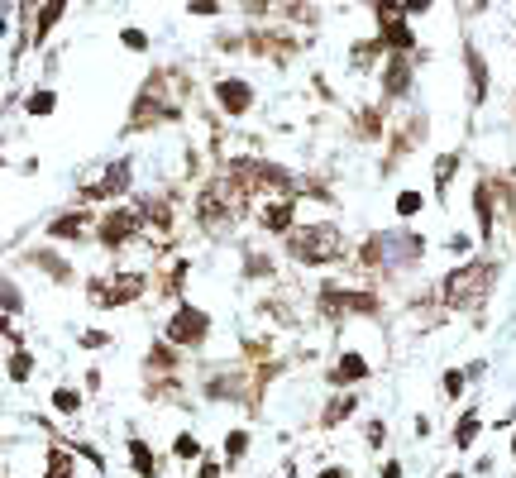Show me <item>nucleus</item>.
Listing matches in <instances>:
<instances>
[{
    "instance_id": "52",
    "label": "nucleus",
    "mask_w": 516,
    "mask_h": 478,
    "mask_svg": "<svg viewBox=\"0 0 516 478\" xmlns=\"http://www.w3.org/2000/svg\"><path fill=\"white\" fill-rule=\"evenodd\" d=\"M5 478H10V474H5Z\"/></svg>"
},
{
    "instance_id": "44",
    "label": "nucleus",
    "mask_w": 516,
    "mask_h": 478,
    "mask_svg": "<svg viewBox=\"0 0 516 478\" xmlns=\"http://www.w3.org/2000/svg\"><path fill=\"white\" fill-rule=\"evenodd\" d=\"M220 10V0H192V15H215Z\"/></svg>"
},
{
    "instance_id": "9",
    "label": "nucleus",
    "mask_w": 516,
    "mask_h": 478,
    "mask_svg": "<svg viewBox=\"0 0 516 478\" xmlns=\"http://www.w3.org/2000/svg\"><path fill=\"white\" fill-rule=\"evenodd\" d=\"M211 330H215V316L206 306L177 302L168 311V321H163V340L177 349H206L211 345Z\"/></svg>"
},
{
    "instance_id": "13",
    "label": "nucleus",
    "mask_w": 516,
    "mask_h": 478,
    "mask_svg": "<svg viewBox=\"0 0 516 478\" xmlns=\"http://www.w3.org/2000/svg\"><path fill=\"white\" fill-rule=\"evenodd\" d=\"M96 225H101V216H91V206H72V211H58V216L43 225V235H48V244H96Z\"/></svg>"
},
{
    "instance_id": "43",
    "label": "nucleus",
    "mask_w": 516,
    "mask_h": 478,
    "mask_svg": "<svg viewBox=\"0 0 516 478\" xmlns=\"http://www.w3.org/2000/svg\"><path fill=\"white\" fill-rule=\"evenodd\" d=\"M77 340H82V349H110V335H106V330H82Z\"/></svg>"
},
{
    "instance_id": "41",
    "label": "nucleus",
    "mask_w": 516,
    "mask_h": 478,
    "mask_svg": "<svg viewBox=\"0 0 516 478\" xmlns=\"http://www.w3.org/2000/svg\"><path fill=\"white\" fill-rule=\"evenodd\" d=\"M225 469H230V464H225V459L206 455V459H201V469H196V478H225Z\"/></svg>"
},
{
    "instance_id": "48",
    "label": "nucleus",
    "mask_w": 516,
    "mask_h": 478,
    "mask_svg": "<svg viewBox=\"0 0 516 478\" xmlns=\"http://www.w3.org/2000/svg\"><path fill=\"white\" fill-rule=\"evenodd\" d=\"M459 10H464V15H478V10H488V0H459Z\"/></svg>"
},
{
    "instance_id": "34",
    "label": "nucleus",
    "mask_w": 516,
    "mask_h": 478,
    "mask_svg": "<svg viewBox=\"0 0 516 478\" xmlns=\"http://www.w3.org/2000/svg\"><path fill=\"white\" fill-rule=\"evenodd\" d=\"M20 316H24V292L15 278H5V326H15Z\"/></svg>"
},
{
    "instance_id": "22",
    "label": "nucleus",
    "mask_w": 516,
    "mask_h": 478,
    "mask_svg": "<svg viewBox=\"0 0 516 478\" xmlns=\"http://www.w3.org/2000/svg\"><path fill=\"white\" fill-rule=\"evenodd\" d=\"M383 91L392 96V101H402V96H411V53H392L383 67Z\"/></svg>"
},
{
    "instance_id": "51",
    "label": "nucleus",
    "mask_w": 516,
    "mask_h": 478,
    "mask_svg": "<svg viewBox=\"0 0 516 478\" xmlns=\"http://www.w3.org/2000/svg\"><path fill=\"white\" fill-rule=\"evenodd\" d=\"M512 459H516V431H512Z\"/></svg>"
},
{
    "instance_id": "28",
    "label": "nucleus",
    "mask_w": 516,
    "mask_h": 478,
    "mask_svg": "<svg viewBox=\"0 0 516 478\" xmlns=\"http://www.w3.org/2000/svg\"><path fill=\"white\" fill-rule=\"evenodd\" d=\"M392 211H397V220H416L421 211H426V196L416 192V187H402L397 201H392Z\"/></svg>"
},
{
    "instance_id": "15",
    "label": "nucleus",
    "mask_w": 516,
    "mask_h": 478,
    "mask_svg": "<svg viewBox=\"0 0 516 478\" xmlns=\"http://www.w3.org/2000/svg\"><path fill=\"white\" fill-rule=\"evenodd\" d=\"M325 378H330V388H335V392H349V388H359V383H368V378H373V364H368L364 349H340Z\"/></svg>"
},
{
    "instance_id": "11",
    "label": "nucleus",
    "mask_w": 516,
    "mask_h": 478,
    "mask_svg": "<svg viewBox=\"0 0 516 478\" xmlns=\"http://www.w3.org/2000/svg\"><path fill=\"white\" fill-rule=\"evenodd\" d=\"M129 187H134V158H115L110 168H101L91 182L77 187V206H91V201H120V196H129Z\"/></svg>"
},
{
    "instance_id": "6",
    "label": "nucleus",
    "mask_w": 516,
    "mask_h": 478,
    "mask_svg": "<svg viewBox=\"0 0 516 478\" xmlns=\"http://www.w3.org/2000/svg\"><path fill=\"white\" fill-rule=\"evenodd\" d=\"M278 373V369H268ZM268 373L258 369H244V364H211L206 378H201V397L206 402H235V407H258V397H263V383H268Z\"/></svg>"
},
{
    "instance_id": "45",
    "label": "nucleus",
    "mask_w": 516,
    "mask_h": 478,
    "mask_svg": "<svg viewBox=\"0 0 516 478\" xmlns=\"http://www.w3.org/2000/svg\"><path fill=\"white\" fill-rule=\"evenodd\" d=\"M316 478H354V474H349L344 464H325V469H321V474H316Z\"/></svg>"
},
{
    "instance_id": "38",
    "label": "nucleus",
    "mask_w": 516,
    "mask_h": 478,
    "mask_svg": "<svg viewBox=\"0 0 516 478\" xmlns=\"http://www.w3.org/2000/svg\"><path fill=\"white\" fill-rule=\"evenodd\" d=\"M359 139H383V110H359Z\"/></svg>"
},
{
    "instance_id": "4",
    "label": "nucleus",
    "mask_w": 516,
    "mask_h": 478,
    "mask_svg": "<svg viewBox=\"0 0 516 478\" xmlns=\"http://www.w3.org/2000/svg\"><path fill=\"white\" fill-rule=\"evenodd\" d=\"M282 254L297 268H335V263L349 259V239L335 220H306L282 239Z\"/></svg>"
},
{
    "instance_id": "19",
    "label": "nucleus",
    "mask_w": 516,
    "mask_h": 478,
    "mask_svg": "<svg viewBox=\"0 0 516 478\" xmlns=\"http://www.w3.org/2000/svg\"><path fill=\"white\" fill-rule=\"evenodd\" d=\"M239 278H244V283H273V278H278V259H273L268 249L244 244V249H239Z\"/></svg>"
},
{
    "instance_id": "24",
    "label": "nucleus",
    "mask_w": 516,
    "mask_h": 478,
    "mask_svg": "<svg viewBox=\"0 0 516 478\" xmlns=\"http://www.w3.org/2000/svg\"><path fill=\"white\" fill-rule=\"evenodd\" d=\"M125 455H129V469H134V478H158V474H163V464H158V455H153L149 440L129 435V440H125Z\"/></svg>"
},
{
    "instance_id": "30",
    "label": "nucleus",
    "mask_w": 516,
    "mask_h": 478,
    "mask_svg": "<svg viewBox=\"0 0 516 478\" xmlns=\"http://www.w3.org/2000/svg\"><path fill=\"white\" fill-rule=\"evenodd\" d=\"M48 407H53L58 416H77L82 412V392L77 388H53L48 392Z\"/></svg>"
},
{
    "instance_id": "42",
    "label": "nucleus",
    "mask_w": 516,
    "mask_h": 478,
    "mask_svg": "<svg viewBox=\"0 0 516 478\" xmlns=\"http://www.w3.org/2000/svg\"><path fill=\"white\" fill-rule=\"evenodd\" d=\"M120 44H125L129 53H144V48H149V34H144V29H125V34H120Z\"/></svg>"
},
{
    "instance_id": "32",
    "label": "nucleus",
    "mask_w": 516,
    "mask_h": 478,
    "mask_svg": "<svg viewBox=\"0 0 516 478\" xmlns=\"http://www.w3.org/2000/svg\"><path fill=\"white\" fill-rule=\"evenodd\" d=\"M464 383H469V369H445L440 373V397H445V402H459V397H464Z\"/></svg>"
},
{
    "instance_id": "25",
    "label": "nucleus",
    "mask_w": 516,
    "mask_h": 478,
    "mask_svg": "<svg viewBox=\"0 0 516 478\" xmlns=\"http://www.w3.org/2000/svg\"><path fill=\"white\" fill-rule=\"evenodd\" d=\"M478 435H483V412L469 407V412L454 421V450H473V445H478Z\"/></svg>"
},
{
    "instance_id": "49",
    "label": "nucleus",
    "mask_w": 516,
    "mask_h": 478,
    "mask_svg": "<svg viewBox=\"0 0 516 478\" xmlns=\"http://www.w3.org/2000/svg\"><path fill=\"white\" fill-rule=\"evenodd\" d=\"M383 478H402V464H397V459H387V464H383Z\"/></svg>"
},
{
    "instance_id": "27",
    "label": "nucleus",
    "mask_w": 516,
    "mask_h": 478,
    "mask_svg": "<svg viewBox=\"0 0 516 478\" xmlns=\"http://www.w3.org/2000/svg\"><path fill=\"white\" fill-rule=\"evenodd\" d=\"M72 469H77L72 450H63V445H48V469H43V478H77Z\"/></svg>"
},
{
    "instance_id": "39",
    "label": "nucleus",
    "mask_w": 516,
    "mask_h": 478,
    "mask_svg": "<svg viewBox=\"0 0 516 478\" xmlns=\"http://www.w3.org/2000/svg\"><path fill=\"white\" fill-rule=\"evenodd\" d=\"M364 445H368V450H383V445H387V421H383V416H373V421L364 426Z\"/></svg>"
},
{
    "instance_id": "2",
    "label": "nucleus",
    "mask_w": 516,
    "mask_h": 478,
    "mask_svg": "<svg viewBox=\"0 0 516 478\" xmlns=\"http://www.w3.org/2000/svg\"><path fill=\"white\" fill-rule=\"evenodd\" d=\"M249 201H254V196L244 192L235 177L215 173L211 182L196 192V201H192L201 235H206V239H235V230L244 225V216H249Z\"/></svg>"
},
{
    "instance_id": "17",
    "label": "nucleus",
    "mask_w": 516,
    "mask_h": 478,
    "mask_svg": "<svg viewBox=\"0 0 516 478\" xmlns=\"http://www.w3.org/2000/svg\"><path fill=\"white\" fill-rule=\"evenodd\" d=\"M297 206L301 201H263V206H258V230H263V235H273V239H287L301 225Z\"/></svg>"
},
{
    "instance_id": "37",
    "label": "nucleus",
    "mask_w": 516,
    "mask_h": 478,
    "mask_svg": "<svg viewBox=\"0 0 516 478\" xmlns=\"http://www.w3.org/2000/svg\"><path fill=\"white\" fill-rule=\"evenodd\" d=\"M349 58H354V67H368V63H378V58H383V39H359V44H354V53H349Z\"/></svg>"
},
{
    "instance_id": "20",
    "label": "nucleus",
    "mask_w": 516,
    "mask_h": 478,
    "mask_svg": "<svg viewBox=\"0 0 516 478\" xmlns=\"http://www.w3.org/2000/svg\"><path fill=\"white\" fill-rule=\"evenodd\" d=\"M144 373H149V378H177V373H182V349L158 340V345L144 354Z\"/></svg>"
},
{
    "instance_id": "21",
    "label": "nucleus",
    "mask_w": 516,
    "mask_h": 478,
    "mask_svg": "<svg viewBox=\"0 0 516 478\" xmlns=\"http://www.w3.org/2000/svg\"><path fill=\"white\" fill-rule=\"evenodd\" d=\"M354 407H359V397L354 392H330L325 397L321 416H316V431H335V426H344L349 416H354Z\"/></svg>"
},
{
    "instance_id": "40",
    "label": "nucleus",
    "mask_w": 516,
    "mask_h": 478,
    "mask_svg": "<svg viewBox=\"0 0 516 478\" xmlns=\"http://www.w3.org/2000/svg\"><path fill=\"white\" fill-rule=\"evenodd\" d=\"M473 244H478L473 235H450V239H445V254H454V259H469Z\"/></svg>"
},
{
    "instance_id": "7",
    "label": "nucleus",
    "mask_w": 516,
    "mask_h": 478,
    "mask_svg": "<svg viewBox=\"0 0 516 478\" xmlns=\"http://www.w3.org/2000/svg\"><path fill=\"white\" fill-rule=\"evenodd\" d=\"M316 316L325 321H373L383 316V297L373 287H344V283H321L316 287Z\"/></svg>"
},
{
    "instance_id": "18",
    "label": "nucleus",
    "mask_w": 516,
    "mask_h": 478,
    "mask_svg": "<svg viewBox=\"0 0 516 478\" xmlns=\"http://www.w3.org/2000/svg\"><path fill=\"white\" fill-rule=\"evenodd\" d=\"M254 101H258V91L249 87V82H244V77H220V82H215V106L225 110V115H249V110H254Z\"/></svg>"
},
{
    "instance_id": "31",
    "label": "nucleus",
    "mask_w": 516,
    "mask_h": 478,
    "mask_svg": "<svg viewBox=\"0 0 516 478\" xmlns=\"http://www.w3.org/2000/svg\"><path fill=\"white\" fill-rule=\"evenodd\" d=\"M244 455H249V431H244V426H235V431L225 435V450H220V459H225V464L235 469Z\"/></svg>"
},
{
    "instance_id": "50",
    "label": "nucleus",
    "mask_w": 516,
    "mask_h": 478,
    "mask_svg": "<svg viewBox=\"0 0 516 478\" xmlns=\"http://www.w3.org/2000/svg\"><path fill=\"white\" fill-rule=\"evenodd\" d=\"M445 478H469V474H464V469H450V474H445Z\"/></svg>"
},
{
    "instance_id": "29",
    "label": "nucleus",
    "mask_w": 516,
    "mask_h": 478,
    "mask_svg": "<svg viewBox=\"0 0 516 478\" xmlns=\"http://www.w3.org/2000/svg\"><path fill=\"white\" fill-rule=\"evenodd\" d=\"M63 10H67V0H48L39 10V24H34V44H43L48 34H53V24L63 20Z\"/></svg>"
},
{
    "instance_id": "35",
    "label": "nucleus",
    "mask_w": 516,
    "mask_h": 478,
    "mask_svg": "<svg viewBox=\"0 0 516 478\" xmlns=\"http://www.w3.org/2000/svg\"><path fill=\"white\" fill-rule=\"evenodd\" d=\"M53 110H58V96H53V91H34V96H24V115H34V120L53 115Z\"/></svg>"
},
{
    "instance_id": "8",
    "label": "nucleus",
    "mask_w": 516,
    "mask_h": 478,
    "mask_svg": "<svg viewBox=\"0 0 516 478\" xmlns=\"http://www.w3.org/2000/svg\"><path fill=\"white\" fill-rule=\"evenodd\" d=\"M139 297H149V273H139V268L110 273V278H86V302L96 306V311L134 306Z\"/></svg>"
},
{
    "instance_id": "33",
    "label": "nucleus",
    "mask_w": 516,
    "mask_h": 478,
    "mask_svg": "<svg viewBox=\"0 0 516 478\" xmlns=\"http://www.w3.org/2000/svg\"><path fill=\"white\" fill-rule=\"evenodd\" d=\"M187 273H192V259L168 263V273H163V292H168V297H177V292L187 287Z\"/></svg>"
},
{
    "instance_id": "16",
    "label": "nucleus",
    "mask_w": 516,
    "mask_h": 478,
    "mask_svg": "<svg viewBox=\"0 0 516 478\" xmlns=\"http://www.w3.org/2000/svg\"><path fill=\"white\" fill-rule=\"evenodd\" d=\"M24 263H29V268H39V273H43V278H48L53 287L77 283V268H72V259H63V254H58L53 244H34V249L24 254Z\"/></svg>"
},
{
    "instance_id": "10",
    "label": "nucleus",
    "mask_w": 516,
    "mask_h": 478,
    "mask_svg": "<svg viewBox=\"0 0 516 478\" xmlns=\"http://www.w3.org/2000/svg\"><path fill=\"white\" fill-rule=\"evenodd\" d=\"M149 235V225L139 216V206L129 201V206H110L101 225H96V244L106 249V254H125L129 244H139V239Z\"/></svg>"
},
{
    "instance_id": "36",
    "label": "nucleus",
    "mask_w": 516,
    "mask_h": 478,
    "mask_svg": "<svg viewBox=\"0 0 516 478\" xmlns=\"http://www.w3.org/2000/svg\"><path fill=\"white\" fill-rule=\"evenodd\" d=\"M172 455H177V459H206V455H201V440H196L192 431L172 435Z\"/></svg>"
},
{
    "instance_id": "47",
    "label": "nucleus",
    "mask_w": 516,
    "mask_h": 478,
    "mask_svg": "<svg viewBox=\"0 0 516 478\" xmlns=\"http://www.w3.org/2000/svg\"><path fill=\"white\" fill-rule=\"evenodd\" d=\"M402 10H407V15H426L430 0H402Z\"/></svg>"
},
{
    "instance_id": "3",
    "label": "nucleus",
    "mask_w": 516,
    "mask_h": 478,
    "mask_svg": "<svg viewBox=\"0 0 516 478\" xmlns=\"http://www.w3.org/2000/svg\"><path fill=\"white\" fill-rule=\"evenodd\" d=\"M497 273H502V263H497V259H464V263H454L450 273L435 283L440 306H445V311L478 316V311L488 306V297L497 292Z\"/></svg>"
},
{
    "instance_id": "23",
    "label": "nucleus",
    "mask_w": 516,
    "mask_h": 478,
    "mask_svg": "<svg viewBox=\"0 0 516 478\" xmlns=\"http://www.w3.org/2000/svg\"><path fill=\"white\" fill-rule=\"evenodd\" d=\"M464 67H469V101L473 106H483V101H488V82H493V72H488L483 53H478L473 44H464Z\"/></svg>"
},
{
    "instance_id": "12",
    "label": "nucleus",
    "mask_w": 516,
    "mask_h": 478,
    "mask_svg": "<svg viewBox=\"0 0 516 478\" xmlns=\"http://www.w3.org/2000/svg\"><path fill=\"white\" fill-rule=\"evenodd\" d=\"M507 211V192L497 187L493 177H478L473 182V225H478V239L493 244L497 239V216Z\"/></svg>"
},
{
    "instance_id": "46",
    "label": "nucleus",
    "mask_w": 516,
    "mask_h": 478,
    "mask_svg": "<svg viewBox=\"0 0 516 478\" xmlns=\"http://www.w3.org/2000/svg\"><path fill=\"white\" fill-rule=\"evenodd\" d=\"M244 10H249V15H268V10H273V0H244Z\"/></svg>"
},
{
    "instance_id": "14",
    "label": "nucleus",
    "mask_w": 516,
    "mask_h": 478,
    "mask_svg": "<svg viewBox=\"0 0 516 478\" xmlns=\"http://www.w3.org/2000/svg\"><path fill=\"white\" fill-rule=\"evenodd\" d=\"M5 349H10V354H5V383H10V388H24V383L39 373V359L29 354V340H24L15 326H5Z\"/></svg>"
},
{
    "instance_id": "5",
    "label": "nucleus",
    "mask_w": 516,
    "mask_h": 478,
    "mask_svg": "<svg viewBox=\"0 0 516 478\" xmlns=\"http://www.w3.org/2000/svg\"><path fill=\"white\" fill-rule=\"evenodd\" d=\"M177 82V72H153L149 82H144V91L134 96V106H129V134L139 130H158V125H168V120H177L182 115V101H187V91L172 87Z\"/></svg>"
},
{
    "instance_id": "26",
    "label": "nucleus",
    "mask_w": 516,
    "mask_h": 478,
    "mask_svg": "<svg viewBox=\"0 0 516 478\" xmlns=\"http://www.w3.org/2000/svg\"><path fill=\"white\" fill-rule=\"evenodd\" d=\"M454 177H459V153H440V158H435V196H440V201L450 196Z\"/></svg>"
},
{
    "instance_id": "1",
    "label": "nucleus",
    "mask_w": 516,
    "mask_h": 478,
    "mask_svg": "<svg viewBox=\"0 0 516 478\" xmlns=\"http://www.w3.org/2000/svg\"><path fill=\"white\" fill-rule=\"evenodd\" d=\"M430 254V239L421 230H373V235L359 244V268L373 273V278H402V273H416Z\"/></svg>"
}]
</instances>
